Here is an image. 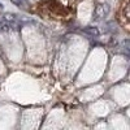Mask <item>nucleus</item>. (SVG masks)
<instances>
[{
    "label": "nucleus",
    "mask_w": 130,
    "mask_h": 130,
    "mask_svg": "<svg viewBox=\"0 0 130 130\" xmlns=\"http://www.w3.org/2000/svg\"><path fill=\"white\" fill-rule=\"evenodd\" d=\"M109 10H111V8H109L108 4H98L96 8H95V13H94L95 20H103V18H105L108 16V13H109Z\"/></svg>",
    "instance_id": "f257e3e1"
},
{
    "label": "nucleus",
    "mask_w": 130,
    "mask_h": 130,
    "mask_svg": "<svg viewBox=\"0 0 130 130\" xmlns=\"http://www.w3.org/2000/svg\"><path fill=\"white\" fill-rule=\"evenodd\" d=\"M10 2L20 8H27V5H29V0H10Z\"/></svg>",
    "instance_id": "f03ea898"
},
{
    "label": "nucleus",
    "mask_w": 130,
    "mask_h": 130,
    "mask_svg": "<svg viewBox=\"0 0 130 130\" xmlns=\"http://www.w3.org/2000/svg\"><path fill=\"white\" fill-rule=\"evenodd\" d=\"M85 31H86V32H89V34H91V35H94V37H98V35H99V31H98L95 27H89V29H85Z\"/></svg>",
    "instance_id": "7ed1b4c3"
},
{
    "label": "nucleus",
    "mask_w": 130,
    "mask_h": 130,
    "mask_svg": "<svg viewBox=\"0 0 130 130\" xmlns=\"http://www.w3.org/2000/svg\"><path fill=\"white\" fill-rule=\"evenodd\" d=\"M127 46H129V40H125V42H124V51H125V55H129V51H127L129 47H127Z\"/></svg>",
    "instance_id": "20e7f679"
},
{
    "label": "nucleus",
    "mask_w": 130,
    "mask_h": 130,
    "mask_svg": "<svg viewBox=\"0 0 130 130\" xmlns=\"http://www.w3.org/2000/svg\"><path fill=\"white\" fill-rule=\"evenodd\" d=\"M0 8H2V4H0Z\"/></svg>",
    "instance_id": "39448f33"
}]
</instances>
